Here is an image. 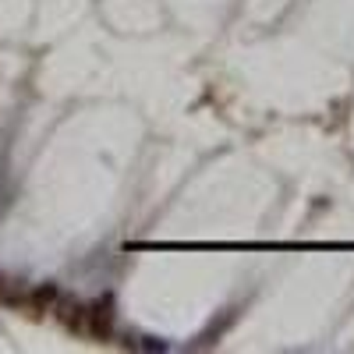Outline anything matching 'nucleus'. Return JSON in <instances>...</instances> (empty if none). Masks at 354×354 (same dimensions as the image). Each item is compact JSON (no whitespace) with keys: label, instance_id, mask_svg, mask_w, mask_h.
<instances>
[{"label":"nucleus","instance_id":"7ed1b4c3","mask_svg":"<svg viewBox=\"0 0 354 354\" xmlns=\"http://www.w3.org/2000/svg\"><path fill=\"white\" fill-rule=\"evenodd\" d=\"M0 294H4V280H0Z\"/></svg>","mask_w":354,"mask_h":354},{"label":"nucleus","instance_id":"f257e3e1","mask_svg":"<svg viewBox=\"0 0 354 354\" xmlns=\"http://www.w3.org/2000/svg\"><path fill=\"white\" fill-rule=\"evenodd\" d=\"M110 326H113V301H110V298H100L96 305H85L82 337L103 340V337H110Z\"/></svg>","mask_w":354,"mask_h":354},{"label":"nucleus","instance_id":"f03ea898","mask_svg":"<svg viewBox=\"0 0 354 354\" xmlns=\"http://www.w3.org/2000/svg\"><path fill=\"white\" fill-rule=\"evenodd\" d=\"M53 301H57V290H53V287H39V290H32V294H28L25 308L32 312V315H39V312H46Z\"/></svg>","mask_w":354,"mask_h":354}]
</instances>
